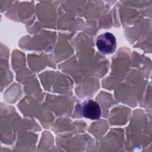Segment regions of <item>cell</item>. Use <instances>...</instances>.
Returning <instances> with one entry per match:
<instances>
[{"mask_svg":"<svg viewBox=\"0 0 152 152\" xmlns=\"http://www.w3.org/2000/svg\"><path fill=\"white\" fill-rule=\"evenodd\" d=\"M82 113L86 118L92 120L99 119L101 116V108L97 102L88 100L83 104Z\"/></svg>","mask_w":152,"mask_h":152,"instance_id":"7a4b0ae2","label":"cell"},{"mask_svg":"<svg viewBox=\"0 0 152 152\" xmlns=\"http://www.w3.org/2000/svg\"><path fill=\"white\" fill-rule=\"evenodd\" d=\"M96 46L98 49L103 53H112L116 48L115 37L109 32L101 34L97 38Z\"/></svg>","mask_w":152,"mask_h":152,"instance_id":"6da1fadb","label":"cell"}]
</instances>
